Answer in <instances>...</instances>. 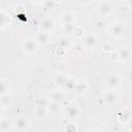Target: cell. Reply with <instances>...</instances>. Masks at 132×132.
Instances as JSON below:
<instances>
[{"mask_svg":"<svg viewBox=\"0 0 132 132\" xmlns=\"http://www.w3.org/2000/svg\"><path fill=\"white\" fill-rule=\"evenodd\" d=\"M60 21L62 25L73 24L75 21V13L73 11H64L60 14Z\"/></svg>","mask_w":132,"mask_h":132,"instance_id":"obj_10","label":"cell"},{"mask_svg":"<svg viewBox=\"0 0 132 132\" xmlns=\"http://www.w3.org/2000/svg\"><path fill=\"white\" fill-rule=\"evenodd\" d=\"M131 119H132V113L128 109H124V110H122L121 112L118 113V121L122 124L129 123Z\"/></svg>","mask_w":132,"mask_h":132,"instance_id":"obj_13","label":"cell"},{"mask_svg":"<svg viewBox=\"0 0 132 132\" xmlns=\"http://www.w3.org/2000/svg\"><path fill=\"white\" fill-rule=\"evenodd\" d=\"M65 132H77V126L72 121L66 124L65 126Z\"/></svg>","mask_w":132,"mask_h":132,"instance_id":"obj_22","label":"cell"},{"mask_svg":"<svg viewBox=\"0 0 132 132\" xmlns=\"http://www.w3.org/2000/svg\"><path fill=\"white\" fill-rule=\"evenodd\" d=\"M58 46L61 47V48H63V50H65V51L68 50L69 46H70V41H69L68 37H67V36H62V37H60L59 40H58Z\"/></svg>","mask_w":132,"mask_h":132,"instance_id":"obj_18","label":"cell"},{"mask_svg":"<svg viewBox=\"0 0 132 132\" xmlns=\"http://www.w3.org/2000/svg\"><path fill=\"white\" fill-rule=\"evenodd\" d=\"M64 113H65V117L68 120L74 121V120H76L79 117V114H80V108L77 105H75V104H68L65 107Z\"/></svg>","mask_w":132,"mask_h":132,"instance_id":"obj_7","label":"cell"},{"mask_svg":"<svg viewBox=\"0 0 132 132\" xmlns=\"http://www.w3.org/2000/svg\"><path fill=\"white\" fill-rule=\"evenodd\" d=\"M10 126H12V123H10V121L8 119L2 118L0 121V130L1 132H7L8 129L10 128Z\"/></svg>","mask_w":132,"mask_h":132,"instance_id":"obj_20","label":"cell"},{"mask_svg":"<svg viewBox=\"0 0 132 132\" xmlns=\"http://www.w3.org/2000/svg\"><path fill=\"white\" fill-rule=\"evenodd\" d=\"M87 132H102V130L99 129V128H91V129H89Z\"/></svg>","mask_w":132,"mask_h":132,"instance_id":"obj_29","label":"cell"},{"mask_svg":"<svg viewBox=\"0 0 132 132\" xmlns=\"http://www.w3.org/2000/svg\"><path fill=\"white\" fill-rule=\"evenodd\" d=\"M109 59L111 61H120V57H119V53L118 51H112L109 53Z\"/></svg>","mask_w":132,"mask_h":132,"instance_id":"obj_26","label":"cell"},{"mask_svg":"<svg viewBox=\"0 0 132 132\" xmlns=\"http://www.w3.org/2000/svg\"><path fill=\"white\" fill-rule=\"evenodd\" d=\"M55 27V23L51 18H44L40 23V31L51 33Z\"/></svg>","mask_w":132,"mask_h":132,"instance_id":"obj_11","label":"cell"},{"mask_svg":"<svg viewBox=\"0 0 132 132\" xmlns=\"http://www.w3.org/2000/svg\"><path fill=\"white\" fill-rule=\"evenodd\" d=\"M118 53H119L120 61H122V62H124V63L129 62V61L132 59V50H131L129 46H126V45L121 46V47L118 50Z\"/></svg>","mask_w":132,"mask_h":132,"instance_id":"obj_9","label":"cell"},{"mask_svg":"<svg viewBox=\"0 0 132 132\" xmlns=\"http://www.w3.org/2000/svg\"><path fill=\"white\" fill-rule=\"evenodd\" d=\"M129 132H132V130H130V131H129Z\"/></svg>","mask_w":132,"mask_h":132,"instance_id":"obj_32","label":"cell"},{"mask_svg":"<svg viewBox=\"0 0 132 132\" xmlns=\"http://www.w3.org/2000/svg\"><path fill=\"white\" fill-rule=\"evenodd\" d=\"M122 84V77L119 73H111L107 76L106 81H105V86L107 88V90H116L117 88H119Z\"/></svg>","mask_w":132,"mask_h":132,"instance_id":"obj_5","label":"cell"},{"mask_svg":"<svg viewBox=\"0 0 132 132\" xmlns=\"http://www.w3.org/2000/svg\"><path fill=\"white\" fill-rule=\"evenodd\" d=\"M109 34L113 38H121L125 34V25L122 22H113L109 27Z\"/></svg>","mask_w":132,"mask_h":132,"instance_id":"obj_4","label":"cell"},{"mask_svg":"<svg viewBox=\"0 0 132 132\" xmlns=\"http://www.w3.org/2000/svg\"><path fill=\"white\" fill-rule=\"evenodd\" d=\"M43 5L46 8H54L57 5V2L56 1H45V2H43Z\"/></svg>","mask_w":132,"mask_h":132,"instance_id":"obj_27","label":"cell"},{"mask_svg":"<svg viewBox=\"0 0 132 132\" xmlns=\"http://www.w3.org/2000/svg\"><path fill=\"white\" fill-rule=\"evenodd\" d=\"M38 47V42L35 37H26L22 41V48L26 55H33Z\"/></svg>","mask_w":132,"mask_h":132,"instance_id":"obj_2","label":"cell"},{"mask_svg":"<svg viewBox=\"0 0 132 132\" xmlns=\"http://www.w3.org/2000/svg\"><path fill=\"white\" fill-rule=\"evenodd\" d=\"M102 99L103 101L108 104V105H113L116 103L119 102V99H120V95L119 93L116 91V90H107L103 96H102Z\"/></svg>","mask_w":132,"mask_h":132,"instance_id":"obj_8","label":"cell"},{"mask_svg":"<svg viewBox=\"0 0 132 132\" xmlns=\"http://www.w3.org/2000/svg\"><path fill=\"white\" fill-rule=\"evenodd\" d=\"M47 111L50 113H56L58 112V110L60 109V103L58 102H53V101H50L48 105H47Z\"/></svg>","mask_w":132,"mask_h":132,"instance_id":"obj_21","label":"cell"},{"mask_svg":"<svg viewBox=\"0 0 132 132\" xmlns=\"http://www.w3.org/2000/svg\"><path fill=\"white\" fill-rule=\"evenodd\" d=\"M129 127H130V130H132V119H131L130 122H129Z\"/></svg>","mask_w":132,"mask_h":132,"instance_id":"obj_31","label":"cell"},{"mask_svg":"<svg viewBox=\"0 0 132 132\" xmlns=\"http://www.w3.org/2000/svg\"><path fill=\"white\" fill-rule=\"evenodd\" d=\"M88 88H89V86H88L87 82H85V81H76V85H75L73 91H74V93L76 95H82L88 91Z\"/></svg>","mask_w":132,"mask_h":132,"instance_id":"obj_15","label":"cell"},{"mask_svg":"<svg viewBox=\"0 0 132 132\" xmlns=\"http://www.w3.org/2000/svg\"><path fill=\"white\" fill-rule=\"evenodd\" d=\"M0 18H1V30H3L9 23H10V18L8 13L5 10H1L0 12Z\"/></svg>","mask_w":132,"mask_h":132,"instance_id":"obj_17","label":"cell"},{"mask_svg":"<svg viewBox=\"0 0 132 132\" xmlns=\"http://www.w3.org/2000/svg\"><path fill=\"white\" fill-rule=\"evenodd\" d=\"M48 103H50V100H47L46 98H43V97L39 98L37 100V106L38 107H47Z\"/></svg>","mask_w":132,"mask_h":132,"instance_id":"obj_25","label":"cell"},{"mask_svg":"<svg viewBox=\"0 0 132 132\" xmlns=\"http://www.w3.org/2000/svg\"><path fill=\"white\" fill-rule=\"evenodd\" d=\"M12 127L18 132H26L29 129V127H30V122H29V120L26 117L20 116V117H16L13 120Z\"/></svg>","mask_w":132,"mask_h":132,"instance_id":"obj_3","label":"cell"},{"mask_svg":"<svg viewBox=\"0 0 132 132\" xmlns=\"http://www.w3.org/2000/svg\"><path fill=\"white\" fill-rule=\"evenodd\" d=\"M11 102H12V96L10 95V93L0 95V105L2 109H6L11 104Z\"/></svg>","mask_w":132,"mask_h":132,"instance_id":"obj_14","label":"cell"},{"mask_svg":"<svg viewBox=\"0 0 132 132\" xmlns=\"http://www.w3.org/2000/svg\"><path fill=\"white\" fill-rule=\"evenodd\" d=\"M127 5L129 6V8H131V9H132V0H130V1H127Z\"/></svg>","mask_w":132,"mask_h":132,"instance_id":"obj_30","label":"cell"},{"mask_svg":"<svg viewBox=\"0 0 132 132\" xmlns=\"http://www.w3.org/2000/svg\"><path fill=\"white\" fill-rule=\"evenodd\" d=\"M35 38H36L38 44L45 45V44H47V43L51 41V33H46V32H43V31H39V32L35 35Z\"/></svg>","mask_w":132,"mask_h":132,"instance_id":"obj_12","label":"cell"},{"mask_svg":"<svg viewBox=\"0 0 132 132\" xmlns=\"http://www.w3.org/2000/svg\"><path fill=\"white\" fill-rule=\"evenodd\" d=\"M75 30V25L74 24H69V25H63V31L65 34H72L74 33Z\"/></svg>","mask_w":132,"mask_h":132,"instance_id":"obj_23","label":"cell"},{"mask_svg":"<svg viewBox=\"0 0 132 132\" xmlns=\"http://www.w3.org/2000/svg\"><path fill=\"white\" fill-rule=\"evenodd\" d=\"M0 95H3V94H7L9 93V84H8V80L4 79V78H1L0 80Z\"/></svg>","mask_w":132,"mask_h":132,"instance_id":"obj_19","label":"cell"},{"mask_svg":"<svg viewBox=\"0 0 132 132\" xmlns=\"http://www.w3.org/2000/svg\"><path fill=\"white\" fill-rule=\"evenodd\" d=\"M74 34L76 36H78V37H82V28L81 27H75Z\"/></svg>","mask_w":132,"mask_h":132,"instance_id":"obj_28","label":"cell"},{"mask_svg":"<svg viewBox=\"0 0 132 132\" xmlns=\"http://www.w3.org/2000/svg\"><path fill=\"white\" fill-rule=\"evenodd\" d=\"M101 50L103 52H106V53H110L112 52V44L108 41H104L102 44H101Z\"/></svg>","mask_w":132,"mask_h":132,"instance_id":"obj_24","label":"cell"},{"mask_svg":"<svg viewBox=\"0 0 132 132\" xmlns=\"http://www.w3.org/2000/svg\"><path fill=\"white\" fill-rule=\"evenodd\" d=\"M82 44L88 50H94L98 45V36L93 31H88L82 35Z\"/></svg>","mask_w":132,"mask_h":132,"instance_id":"obj_1","label":"cell"},{"mask_svg":"<svg viewBox=\"0 0 132 132\" xmlns=\"http://www.w3.org/2000/svg\"><path fill=\"white\" fill-rule=\"evenodd\" d=\"M63 99H64V93L60 90H54L50 94V101L60 103L61 101H63Z\"/></svg>","mask_w":132,"mask_h":132,"instance_id":"obj_16","label":"cell"},{"mask_svg":"<svg viewBox=\"0 0 132 132\" xmlns=\"http://www.w3.org/2000/svg\"><path fill=\"white\" fill-rule=\"evenodd\" d=\"M97 11L99 12L100 15L105 16L111 13L112 11V2L109 0H103V1H99L97 3Z\"/></svg>","mask_w":132,"mask_h":132,"instance_id":"obj_6","label":"cell"}]
</instances>
